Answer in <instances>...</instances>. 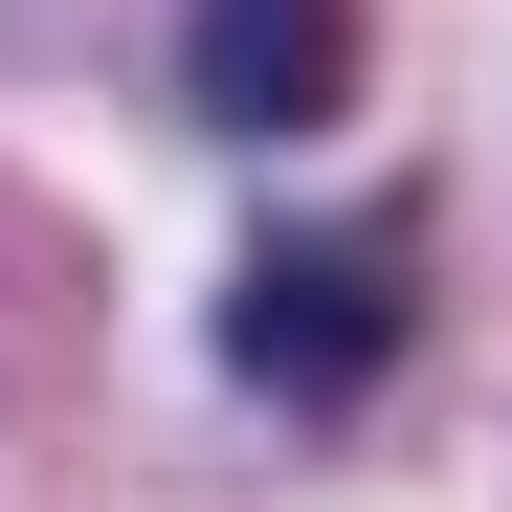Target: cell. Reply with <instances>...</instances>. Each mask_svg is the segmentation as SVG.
<instances>
[{
  "mask_svg": "<svg viewBox=\"0 0 512 512\" xmlns=\"http://www.w3.org/2000/svg\"><path fill=\"white\" fill-rule=\"evenodd\" d=\"M401 312H423V245L401 223H290V245L223 268V379L268 423H357L401 379Z\"/></svg>",
  "mask_w": 512,
  "mask_h": 512,
  "instance_id": "6da1fadb",
  "label": "cell"
},
{
  "mask_svg": "<svg viewBox=\"0 0 512 512\" xmlns=\"http://www.w3.org/2000/svg\"><path fill=\"white\" fill-rule=\"evenodd\" d=\"M179 90H201V134H245V156L334 134V112H357V0H179Z\"/></svg>",
  "mask_w": 512,
  "mask_h": 512,
  "instance_id": "7a4b0ae2",
  "label": "cell"
}]
</instances>
